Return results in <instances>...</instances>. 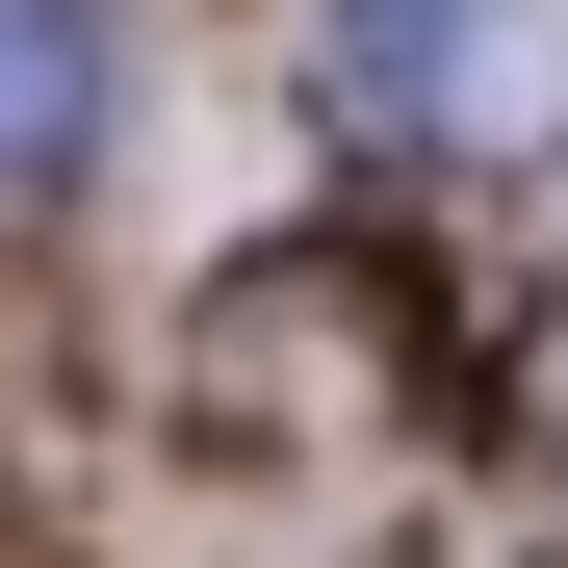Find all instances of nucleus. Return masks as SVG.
Here are the masks:
<instances>
[{
  "label": "nucleus",
  "mask_w": 568,
  "mask_h": 568,
  "mask_svg": "<svg viewBox=\"0 0 568 568\" xmlns=\"http://www.w3.org/2000/svg\"><path fill=\"white\" fill-rule=\"evenodd\" d=\"M311 78L362 155H465L568 104V0H311Z\"/></svg>",
  "instance_id": "f257e3e1"
},
{
  "label": "nucleus",
  "mask_w": 568,
  "mask_h": 568,
  "mask_svg": "<svg viewBox=\"0 0 568 568\" xmlns=\"http://www.w3.org/2000/svg\"><path fill=\"white\" fill-rule=\"evenodd\" d=\"M104 155V0H27V181Z\"/></svg>",
  "instance_id": "f03ea898"
}]
</instances>
